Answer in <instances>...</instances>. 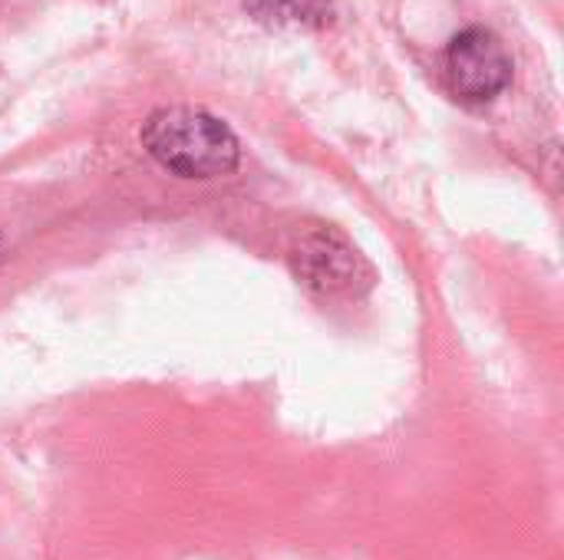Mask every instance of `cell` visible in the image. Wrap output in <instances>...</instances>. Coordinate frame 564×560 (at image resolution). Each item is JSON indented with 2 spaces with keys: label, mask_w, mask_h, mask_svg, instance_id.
Returning <instances> with one entry per match:
<instances>
[{
  "label": "cell",
  "mask_w": 564,
  "mask_h": 560,
  "mask_svg": "<svg viewBox=\"0 0 564 560\" xmlns=\"http://www.w3.org/2000/svg\"><path fill=\"white\" fill-rule=\"evenodd\" d=\"M145 152L182 178H218L238 168L241 145L212 112L195 106H165L142 122Z\"/></svg>",
  "instance_id": "1"
},
{
  "label": "cell",
  "mask_w": 564,
  "mask_h": 560,
  "mask_svg": "<svg viewBox=\"0 0 564 560\" xmlns=\"http://www.w3.org/2000/svg\"><path fill=\"white\" fill-rule=\"evenodd\" d=\"M446 73L459 99L489 102L512 83V56L492 30L469 26L453 36L446 50Z\"/></svg>",
  "instance_id": "2"
},
{
  "label": "cell",
  "mask_w": 564,
  "mask_h": 560,
  "mask_svg": "<svg viewBox=\"0 0 564 560\" xmlns=\"http://www.w3.org/2000/svg\"><path fill=\"white\" fill-rule=\"evenodd\" d=\"M291 267L297 281L317 294H354L357 284H370V267L357 248L334 228H314L301 234L291 251Z\"/></svg>",
  "instance_id": "3"
},
{
  "label": "cell",
  "mask_w": 564,
  "mask_h": 560,
  "mask_svg": "<svg viewBox=\"0 0 564 560\" xmlns=\"http://www.w3.org/2000/svg\"><path fill=\"white\" fill-rule=\"evenodd\" d=\"M268 30H324L334 23L330 0H241Z\"/></svg>",
  "instance_id": "4"
}]
</instances>
